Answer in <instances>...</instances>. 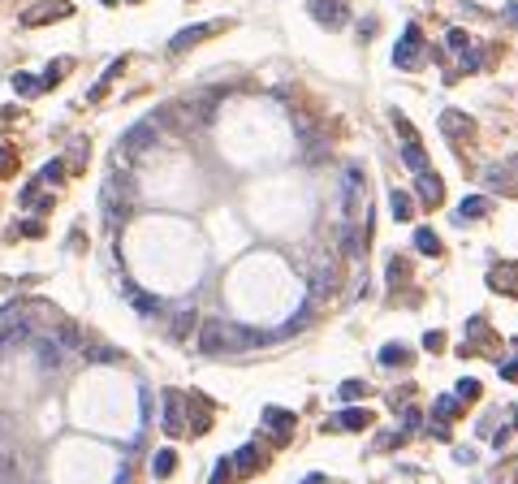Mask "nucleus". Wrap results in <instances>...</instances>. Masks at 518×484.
<instances>
[{
    "mask_svg": "<svg viewBox=\"0 0 518 484\" xmlns=\"http://www.w3.org/2000/svg\"><path fill=\"white\" fill-rule=\"evenodd\" d=\"M100 208H104V225H108V234H117L125 216H130V208H134V182H130V173H108L104 177V190H100Z\"/></svg>",
    "mask_w": 518,
    "mask_h": 484,
    "instance_id": "obj_1",
    "label": "nucleus"
},
{
    "mask_svg": "<svg viewBox=\"0 0 518 484\" xmlns=\"http://www.w3.org/2000/svg\"><path fill=\"white\" fill-rule=\"evenodd\" d=\"M255 342H264L259 333L251 329H238V325H225V320H207L199 329V350L203 354H225V350H247Z\"/></svg>",
    "mask_w": 518,
    "mask_h": 484,
    "instance_id": "obj_2",
    "label": "nucleus"
},
{
    "mask_svg": "<svg viewBox=\"0 0 518 484\" xmlns=\"http://www.w3.org/2000/svg\"><path fill=\"white\" fill-rule=\"evenodd\" d=\"M424 52H428L424 30L406 26V30H402V39H397V48H393V65L397 70H419V65H424Z\"/></svg>",
    "mask_w": 518,
    "mask_h": 484,
    "instance_id": "obj_3",
    "label": "nucleus"
},
{
    "mask_svg": "<svg viewBox=\"0 0 518 484\" xmlns=\"http://www.w3.org/2000/svg\"><path fill=\"white\" fill-rule=\"evenodd\" d=\"M367 212V177L359 165H350L346 169V225H354Z\"/></svg>",
    "mask_w": 518,
    "mask_h": 484,
    "instance_id": "obj_4",
    "label": "nucleus"
},
{
    "mask_svg": "<svg viewBox=\"0 0 518 484\" xmlns=\"http://www.w3.org/2000/svg\"><path fill=\"white\" fill-rule=\"evenodd\" d=\"M229 22H199V26H186V30H177V35L169 39V52L177 57V52H186V48H194V43H203V39H212L216 30H225Z\"/></svg>",
    "mask_w": 518,
    "mask_h": 484,
    "instance_id": "obj_5",
    "label": "nucleus"
},
{
    "mask_svg": "<svg viewBox=\"0 0 518 484\" xmlns=\"http://www.w3.org/2000/svg\"><path fill=\"white\" fill-rule=\"evenodd\" d=\"M311 18L320 22V26H329V30H342L346 22H350V9H346V0H311Z\"/></svg>",
    "mask_w": 518,
    "mask_h": 484,
    "instance_id": "obj_6",
    "label": "nucleus"
},
{
    "mask_svg": "<svg viewBox=\"0 0 518 484\" xmlns=\"http://www.w3.org/2000/svg\"><path fill=\"white\" fill-rule=\"evenodd\" d=\"M337 277H342V272H337V255H320L315 268H311V294H315V299L333 294V290H337Z\"/></svg>",
    "mask_w": 518,
    "mask_h": 484,
    "instance_id": "obj_7",
    "label": "nucleus"
},
{
    "mask_svg": "<svg viewBox=\"0 0 518 484\" xmlns=\"http://www.w3.org/2000/svg\"><path fill=\"white\" fill-rule=\"evenodd\" d=\"M152 143H156V125H152V121H138L134 130H130V134L121 139V148H117V160H121V156H125V160H130V156H143V152L152 148Z\"/></svg>",
    "mask_w": 518,
    "mask_h": 484,
    "instance_id": "obj_8",
    "label": "nucleus"
},
{
    "mask_svg": "<svg viewBox=\"0 0 518 484\" xmlns=\"http://www.w3.org/2000/svg\"><path fill=\"white\" fill-rule=\"evenodd\" d=\"M70 13H74L70 0H43V5H35V9H26V13H22V26H43V22L70 18Z\"/></svg>",
    "mask_w": 518,
    "mask_h": 484,
    "instance_id": "obj_9",
    "label": "nucleus"
},
{
    "mask_svg": "<svg viewBox=\"0 0 518 484\" xmlns=\"http://www.w3.org/2000/svg\"><path fill=\"white\" fill-rule=\"evenodd\" d=\"M117 285L125 290V299L130 303H134V307L143 312V316H160V312H165V303H160L156 294H147V290H138L134 281H130V277H117Z\"/></svg>",
    "mask_w": 518,
    "mask_h": 484,
    "instance_id": "obj_10",
    "label": "nucleus"
},
{
    "mask_svg": "<svg viewBox=\"0 0 518 484\" xmlns=\"http://www.w3.org/2000/svg\"><path fill=\"white\" fill-rule=\"evenodd\" d=\"M264 424L272 428V437H277L281 445L289 441V432H294V411H281V407H268L264 411Z\"/></svg>",
    "mask_w": 518,
    "mask_h": 484,
    "instance_id": "obj_11",
    "label": "nucleus"
},
{
    "mask_svg": "<svg viewBox=\"0 0 518 484\" xmlns=\"http://www.w3.org/2000/svg\"><path fill=\"white\" fill-rule=\"evenodd\" d=\"M194 325H199L194 307H177V312H173V320H169V337H173V342H186V337L194 333Z\"/></svg>",
    "mask_w": 518,
    "mask_h": 484,
    "instance_id": "obj_12",
    "label": "nucleus"
},
{
    "mask_svg": "<svg viewBox=\"0 0 518 484\" xmlns=\"http://www.w3.org/2000/svg\"><path fill=\"white\" fill-rule=\"evenodd\" d=\"M182 394H165V432L177 437V432H186V419H182Z\"/></svg>",
    "mask_w": 518,
    "mask_h": 484,
    "instance_id": "obj_13",
    "label": "nucleus"
},
{
    "mask_svg": "<svg viewBox=\"0 0 518 484\" xmlns=\"http://www.w3.org/2000/svg\"><path fill=\"white\" fill-rule=\"evenodd\" d=\"M441 130H445L449 139H462V134L475 130V121L466 117V112H458V108H445V112H441Z\"/></svg>",
    "mask_w": 518,
    "mask_h": 484,
    "instance_id": "obj_14",
    "label": "nucleus"
},
{
    "mask_svg": "<svg viewBox=\"0 0 518 484\" xmlns=\"http://www.w3.org/2000/svg\"><path fill=\"white\" fill-rule=\"evenodd\" d=\"M415 190H419V199H424L428 208H436L445 199V186H441V177H432V173H415Z\"/></svg>",
    "mask_w": 518,
    "mask_h": 484,
    "instance_id": "obj_15",
    "label": "nucleus"
},
{
    "mask_svg": "<svg viewBox=\"0 0 518 484\" xmlns=\"http://www.w3.org/2000/svg\"><path fill=\"white\" fill-rule=\"evenodd\" d=\"M402 165H406L411 173H428V152L419 148V139H411V143H402Z\"/></svg>",
    "mask_w": 518,
    "mask_h": 484,
    "instance_id": "obj_16",
    "label": "nucleus"
},
{
    "mask_svg": "<svg viewBox=\"0 0 518 484\" xmlns=\"http://www.w3.org/2000/svg\"><path fill=\"white\" fill-rule=\"evenodd\" d=\"M488 285L493 290H510V294H518V264H501L488 272Z\"/></svg>",
    "mask_w": 518,
    "mask_h": 484,
    "instance_id": "obj_17",
    "label": "nucleus"
},
{
    "mask_svg": "<svg viewBox=\"0 0 518 484\" xmlns=\"http://www.w3.org/2000/svg\"><path fill=\"white\" fill-rule=\"evenodd\" d=\"M35 354H39V367H43V372H48V367H61V346L52 342V337H39V342H35Z\"/></svg>",
    "mask_w": 518,
    "mask_h": 484,
    "instance_id": "obj_18",
    "label": "nucleus"
},
{
    "mask_svg": "<svg viewBox=\"0 0 518 484\" xmlns=\"http://www.w3.org/2000/svg\"><path fill=\"white\" fill-rule=\"evenodd\" d=\"M177 472V454H173V450H156V454H152V476L156 480H169Z\"/></svg>",
    "mask_w": 518,
    "mask_h": 484,
    "instance_id": "obj_19",
    "label": "nucleus"
},
{
    "mask_svg": "<svg viewBox=\"0 0 518 484\" xmlns=\"http://www.w3.org/2000/svg\"><path fill=\"white\" fill-rule=\"evenodd\" d=\"M56 346H61V350H74V346H87V342H83V329H78L74 320H61V329H56Z\"/></svg>",
    "mask_w": 518,
    "mask_h": 484,
    "instance_id": "obj_20",
    "label": "nucleus"
},
{
    "mask_svg": "<svg viewBox=\"0 0 518 484\" xmlns=\"http://www.w3.org/2000/svg\"><path fill=\"white\" fill-rule=\"evenodd\" d=\"M479 216H488V199L484 195H471L458 203V221H479Z\"/></svg>",
    "mask_w": 518,
    "mask_h": 484,
    "instance_id": "obj_21",
    "label": "nucleus"
},
{
    "mask_svg": "<svg viewBox=\"0 0 518 484\" xmlns=\"http://www.w3.org/2000/svg\"><path fill=\"white\" fill-rule=\"evenodd\" d=\"M229 463H234V472H242V476H247V472H255V467L264 463V458H259V450H255V445H242V450H238V454H234Z\"/></svg>",
    "mask_w": 518,
    "mask_h": 484,
    "instance_id": "obj_22",
    "label": "nucleus"
},
{
    "mask_svg": "<svg viewBox=\"0 0 518 484\" xmlns=\"http://www.w3.org/2000/svg\"><path fill=\"white\" fill-rule=\"evenodd\" d=\"M367 424H371V415L359 411V407H350V411L337 415V428H350V432H359V428H367Z\"/></svg>",
    "mask_w": 518,
    "mask_h": 484,
    "instance_id": "obj_23",
    "label": "nucleus"
},
{
    "mask_svg": "<svg viewBox=\"0 0 518 484\" xmlns=\"http://www.w3.org/2000/svg\"><path fill=\"white\" fill-rule=\"evenodd\" d=\"M388 208H393V216L397 221H411V212H415V208H411V195H406V190H388Z\"/></svg>",
    "mask_w": 518,
    "mask_h": 484,
    "instance_id": "obj_24",
    "label": "nucleus"
},
{
    "mask_svg": "<svg viewBox=\"0 0 518 484\" xmlns=\"http://www.w3.org/2000/svg\"><path fill=\"white\" fill-rule=\"evenodd\" d=\"M415 247L424 251V255H441V238H436L428 225H424V230H415Z\"/></svg>",
    "mask_w": 518,
    "mask_h": 484,
    "instance_id": "obj_25",
    "label": "nucleus"
},
{
    "mask_svg": "<svg viewBox=\"0 0 518 484\" xmlns=\"http://www.w3.org/2000/svg\"><path fill=\"white\" fill-rule=\"evenodd\" d=\"M121 65H125V61H112V65L104 70V78H100V83L91 87V95H87V100H104V91H108V83H112V78L121 74Z\"/></svg>",
    "mask_w": 518,
    "mask_h": 484,
    "instance_id": "obj_26",
    "label": "nucleus"
},
{
    "mask_svg": "<svg viewBox=\"0 0 518 484\" xmlns=\"http://www.w3.org/2000/svg\"><path fill=\"white\" fill-rule=\"evenodd\" d=\"M83 354L91 363H117L121 359V350H112V346H83Z\"/></svg>",
    "mask_w": 518,
    "mask_h": 484,
    "instance_id": "obj_27",
    "label": "nucleus"
},
{
    "mask_svg": "<svg viewBox=\"0 0 518 484\" xmlns=\"http://www.w3.org/2000/svg\"><path fill=\"white\" fill-rule=\"evenodd\" d=\"M13 91H18V95H39L43 83H39V78H30V74H13Z\"/></svg>",
    "mask_w": 518,
    "mask_h": 484,
    "instance_id": "obj_28",
    "label": "nucleus"
},
{
    "mask_svg": "<svg viewBox=\"0 0 518 484\" xmlns=\"http://www.w3.org/2000/svg\"><path fill=\"white\" fill-rule=\"evenodd\" d=\"M83 160H87V143L83 139H78V143H70V156H65V169H83Z\"/></svg>",
    "mask_w": 518,
    "mask_h": 484,
    "instance_id": "obj_29",
    "label": "nucleus"
},
{
    "mask_svg": "<svg viewBox=\"0 0 518 484\" xmlns=\"http://www.w3.org/2000/svg\"><path fill=\"white\" fill-rule=\"evenodd\" d=\"M65 74H70V61H56V65H48V74L39 78V83H43V87H56Z\"/></svg>",
    "mask_w": 518,
    "mask_h": 484,
    "instance_id": "obj_30",
    "label": "nucleus"
},
{
    "mask_svg": "<svg viewBox=\"0 0 518 484\" xmlns=\"http://www.w3.org/2000/svg\"><path fill=\"white\" fill-rule=\"evenodd\" d=\"M406 359H411L406 346H384V350H380V363H388V367H393V363H406Z\"/></svg>",
    "mask_w": 518,
    "mask_h": 484,
    "instance_id": "obj_31",
    "label": "nucleus"
},
{
    "mask_svg": "<svg viewBox=\"0 0 518 484\" xmlns=\"http://www.w3.org/2000/svg\"><path fill=\"white\" fill-rule=\"evenodd\" d=\"M13 234H22V238H43V221L30 216V221H22V225H13Z\"/></svg>",
    "mask_w": 518,
    "mask_h": 484,
    "instance_id": "obj_32",
    "label": "nucleus"
},
{
    "mask_svg": "<svg viewBox=\"0 0 518 484\" xmlns=\"http://www.w3.org/2000/svg\"><path fill=\"white\" fill-rule=\"evenodd\" d=\"M13 169H18V152H13V148H5V143H0V177H9Z\"/></svg>",
    "mask_w": 518,
    "mask_h": 484,
    "instance_id": "obj_33",
    "label": "nucleus"
},
{
    "mask_svg": "<svg viewBox=\"0 0 518 484\" xmlns=\"http://www.w3.org/2000/svg\"><path fill=\"white\" fill-rule=\"evenodd\" d=\"M432 411H436V419L445 424L449 415H458V398H436V407H432Z\"/></svg>",
    "mask_w": 518,
    "mask_h": 484,
    "instance_id": "obj_34",
    "label": "nucleus"
},
{
    "mask_svg": "<svg viewBox=\"0 0 518 484\" xmlns=\"http://www.w3.org/2000/svg\"><path fill=\"white\" fill-rule=\"evenodd\" d=\"M39 182H52V186H56V182H65V160H52V165H48V169L39 173Z\"/></svg>",
    "mask_w": 518,
    "mask_h": 484,
    "instance_id": "obj_35",
    "label": "nucleus"
},
{
    "mask_svg": "<svg viewBox=\"0 0 518 484\" xmlns=\"http://www.w3.org/2000/svg\"><path fill=\"white\" fill-rule=\"evenodd\" d=\"M406 268H411V264L402 260V255H393V260H388V281H393V285H397V281H406Z\"/></svg>",
    "mask_w": 518,
    "mask_h": 484,
    "instance_id": "obj_36",
    "label": "nucleus"
},
{
    "mask_svg": "<svg viewBox=\"0 0 518 484\" xmlns=\"http://www.w3.org/2000/svg\"><path fill=\"white\" fill-rule=\"evenodd\" d=\"M229 480H234V463H229V458H220V463H216V472H212V484H229Z\"/></svg>",
    "mask_w": 518,
    "mask_h": 484,
    "instance_id": "obj_37",
    "label": "nucleus"
},
{
    "mask_svg": "<svg viewBox=\"0 0 518 484\" xmlns=\"http://www.w3.org/2000/svg\"><path fill=\"white\" fill-rule=\"evenodd\" d=\"M363 394H367V385H363V381H346V385H342V398H346V402L363 398Z\"/></svg>",
    "mask_w": 518,
    "mask_h": 484,
    "instance_id": "obj_38",
    "label": "nucleus"
},
{
    "mask_svg": "<svg viewBox=\"0 0 518 484\" xmlns=\"http://www.w3.org/2000/svg\"><path fill=\"white\" fill-rule=\"evenodd\" d=\"M393 125H397V134H402V143H411V139H415V130H411V121L402 117V112H393Z\"/></svg>",
    "mask_w": 518,
    "mask_h": 484,
    "instance_id": "obj_39",
    "label": "nucleus"
},
{
    "mask_svg": "<svg viewBox=\"0 0 518 484\" xmlns=\"http://www.w3.org/2000/svg\"><path fill=\"white\" fill-rule=\"evenodd\" d=\"M484 65V52H462V70H479Z\"/></svg>",
    "mask_w": 518,
    "mask_h": 484,
    "instance_id": "obj_40",
    "label": "nucleus"
},
{
    "mask_svg": "<svg viewBox=\"0 0 518 484\" xmlns=\"http://www.w3.org/2000/svg\"><path fill=\"white\" fill-rule=\"evenodd\" d=\"M458 398H479V381H462L458 385Z\"/></svg>",
    "mask_w": 518,
    "mask_h": 484,
    "instance_id": "obj_41",
    "label": "nucleus"
},
{
    "mask_svg": "<svg viewBox=\"0 0 518 484\" xmlns=\"http://www.w3.org/2000/svg\"><path fill=\"white\" fill-rule=\"evenodd\" d=\"M445 43H449V48H466V30H449Z\"/></svg>",
    "mask_w": 518,
    "mask_h": 484,
    "instance_id": "obj_42",
    "label": "nucleus"
},
{
    "mask_svg": "<svg viewBox=\"0 0 518 484\" xmlns=\"http://www.w3.org/2000/svg\"><path fill=\"white\" fill-rule=\"evenodd\" d=\"M501 18H506L510 26H518V0H510V5H506V9H501Z\"/></svg>",
    "mask_w": 518,
    "mask_h": 484,
    "instance_id": "obj_43",
    "label": "nucleus"
},
{
    "mask_svg": "<svg viewBox=\"0 0 518 484\" xmlns=\"http://www.w3.org/2000/svg\"><path fill=\"white\" fill-rule=\"evenodd\" d=\"M501 376H506V381H518V359H514V363H506V367H501Z\"/></svg>",
    "mask_w": 518,
    "mask_h": 484,
    "instance_id": "obj_44",
    "label": "nucleus"
},
{
    "mask_svg": "<svg viewBox=\"0 0 518 484\" xmlns=\"http://www.w3.org/2000/svg\"><path fill=\"white\" fill-rule=\"evenodd\" d=\"M302 484H324V476H307V480H302Z\"/></svg>",
    "mask_w": 518,
    "mask_h": 484,
    "instance_id": "obj_45",
    "label": "nucleus"
},
{
    "mask_svg": "<svg viewBox=\"0 0 518 484\" xmlns=\"http://www.w3.org/2000/svg\"><path fill=\"white\" fill-rule=\"evenodd\" d=\"M100 5H117V0H100Z\"/></svg>",
    "mask_w": 518,
    "mask_h": 484,
    "instance_id": "obj_46",
    "label": "nucleus"
},
{
    "mask_svg": "<svg viewBox=\"0 0 518 484\" xmlns=\"http://www.w3.org/2000/svg\"><path fill=\"white\" fill-rule=\"evenodd\" d=\"M130 5H138V0H130Z\"/></svg>",
    "mask_w": 518,
    "mask_h": 484,
    "instance_id": "obj_47",
    "label": "nucleus"
}]
</instances>
